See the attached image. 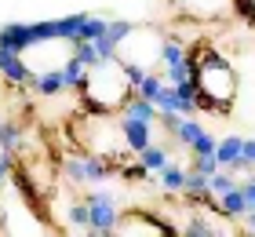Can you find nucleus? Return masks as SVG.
Listing matches in <instances>:
<instances>
[{
  "instance_id": "6",
  "label": "nucleus",
  "mask_w": 255,
  "mask_h": 237,
  "mask_svg": "<svg viewBox=\"0 0 255 237\" xmlns=\"http://www.w3.org/2000/svg\"><path fill=\"white\" fill-rule=\"evenodd\" d=\"M88 234H95V237H106L113 234V227H117V219H121V197L106 186H91L88 194Z\"/></svg>"
},
{
  "instance_id": "5",
  "label": "nucleus",
  "mask_w": 255,
  "mask_h": 237,
  "mask_svg": "<svg viewBox=\"0 0 255 237\" xmlns=\"http://www.w3.org/2000/svg\"><path fill=\"white\" fill-rule=\"evenodd\" d=\"M160 40H164V33H160V29L138 26V22H135V29L117 44V58H121L124 66L157 69V66H160Z\"/></svg>"
},
{
  "instance_id": "1",
  "label": "nucleus",
  "mask_w": 255,
  "mask_h": 237,
  "mask_svg": "<svg viewBox=\"0 0 255 237\" xmlns=\"http://www.w3.org/2000/svg\"><path fill=\"white\" fill-rule=\"evenodd\" d=\"M131 95H135V88H131V77H128V66L113 55V58H99L95 66H88V77L80 84L77 99L84 110L117 113Z\"/></svg>"
},
{
  "instance_id": "17",
  "label": "nucleus",
  "mask_w": 255,
  "mask_h": 237,
  "mask_svg": "<svg viewBox=\"0 0 255 237\" xmlns=\"http://www.w3.org/2000/svg\"><path fill=\"white\" fill-rule=\"evenodd\" d=\"M153 106H157V113H179V91L168 84H160V91L153 95Z\"/></svg>"
},
{
  "instance_id": "14",
  "label": "nucleus",
  "mask_w": 255,
  "mask_h": 237,
  "mask_svg": "<svg viewBox=\"0 0 255 237\" xmlns=\"http://www.w3.org/2000/svg\"><path fill=\"white\" fill-rule=\"evenodd\" d=\"M182 183H186V164L171 157V161L164 164V168L157 172V186L164 190V194H171V197H179V194H182Z\"/></svg>"
},
{
  "instance_id": "2",
  "label": "nucleus",
  "mask_w": 255,
  "mask_h": 237,
  "mask_svg": "<svg viewBox=\"0 0 255 237\" xmlns=\"http://www.w3.org/2000/svg\"><path fill=\"white\" fill-rule=\"evenodd\" d=\"M193 84L201 91V110L230 113V106L237 99V73L223 58V51H215V47H197Z\"/></svg>"
},
{
  "instance_id": "15",
  "label": "nucleus",
  "mask_w": 255,
  "mask_h": 237,
  "mask_svg": "<svg viewBox=\"0 0 255 237\" xmlns=\"http://www.w3.org/2000/svg\"><path fill=\"white\" fill-rule=\"evenodd\" d=\"M241 139L245 135H237V132H230L215 142V161H219V168H237V161H241Z\"/></svg>"
},
{
  "instance_id": "4",
  "label": "nucleus",
  "mask_w": 255,
  "mask_h": 237,
  "mask_svg": "<svg viewBox=\"0 0 255 237\" xmlns=\"http://www.w3.org/2000/svg\"><path fill=\"white\" fill-rule=\"evenodd\" d=\"M59 172H62L66 186H73V190L106 186V183L117 179V164L102 161V157H95V153H88V150H69L62 157V164H59Z\"/></svg>"
},
{
  "instance_id": "20",
  "label": "nucleus",
  "mask_w": 255,
  "mask_h": 237,
  "mask_svg": "<svg viewBox=\"0 0 255 237\" xmlns=\"http://www.w3.org/2000/svg\"><path fill=\"white\" fill-rule=\"evenodd\" d=\"M234 7H237V15L248 22V26H255V0H234Z\"/></svg>"
},
{
  "instance_id": "11",
  "label": "nucleus",
  "mask_w": 255,
  "mask_h": 237,
  "mask_svg": "<svg viewBox=\"0 0 255 237\" xmlns=\"http://www.w3.org/2000/svg\"><path fill=\"white\" fill-rule=\"evenodd\" d=\"M29 91L40 95V99H59V95H69L62 84V66L59 69H37L29 80Z\"/></svg>"
},
{
  "instance_id": "22",
  "label": "nucleus",
  "mask_w": 255,
  "mask_h": 237,
  "mask_svg": "<svg viewBox=\"0 0 255 237\" xmlns=\"http://www.w3.org/2000/svg\"><path fill=\"white\" fill-rule=\"evenodd\" d=\"M0 124H4V113H0Z\"/></svg>"
},
{
  "instance_id": "18",
  "label": "nucleus",
  "mask_w": 255,
  "mask_h": 237,
  "mask_svg": "<svg viewBox=\"0 0 255 237\" xmlns=\"http://www.w3.org/2000/svg\"><path fill=\"white\" fill-rule=\"evenodd\" d=\"M215 142H219V135H212V132H204L201 139L190 146V157H201V153H215Z\"/></svg>"
},
{
  "instance_id": "9",
  "label": "nucleus",
  "mask_w": 255,
  "mask_h": 237,
  "mask_svg": "<svg viewBox=\"0 0 255 237\" xmlns=\"http://www.w3.org/2000/svg\"><path fill=\"white\" fill-rule=\"evenodd\" d=\"M0 77L7 80L11 88H29V80H33V69L26 66V58H22L18 51H11V47L0 44Z\"/></svg>"
},
{
  "instance_id": "7",
  "label": "nucleus",
  "mask_w": 255,
  "mask_h": 237,
  "mask_svg": "<svg viewBox=\"0 0 255 237\" xmlns=\"http://www.w3.org/2000/svg\"><path fill=\"white\" fill-rule=\"evenodd\" d=\"M113 234H149V237H164V234H171V227H168L160 216H153V212H121Z\"/></svg>"
},
{
  "instance_id": "8",
  "label": "nucleus",
  "mask_w": 255,
  "mask_h": 237,
  "mask_svg": "<svg viewBox=\"0 0 255 237\" xmlns=\"http://www.w3.org/2000/svg\"><path fill=\"white\" fill-rule=\"evenodd\" d=\"M59 197H62V216L55 223L69 234H88V201H84V194L73 197V186H69V194H59Z\"/></svg>"
},
{
  "instance_id": "13",
  "label": "nucleus",
  "mask_w": 255,
  "mask_h": 237,
  "mask_svg": "<svg viewBox=\"0 0 255 237\" xmlns=\"http://www.w3.org/2000/svg\"><path fill=\"white\" fill-rule=\"evenodd\" d=\"M0 44L22 55L26 47H33V22H4L0 26Z\"/></svg>"
},
{
  "instance_id": "19",
  "label": "nucleus",
  "mask_w": 255,
  "mask_h": 237,
  "mask_svg": "<svg viewBox=\"0 0 255 237\" xmlns=\"http://www.w3.org/2000/svg\"><path fill=\"white\" fill-rule=\"evenodd\" d=\"M11 172H15V153L0 150V186H7V179H11Z\"/></svg>"
},
{
  "instance_id": "16",
  "label": "nucleus",
  "mask_w": 255,
  "mask_h": 237,
  "mask_svg": "<svg viewBox=\"0 0 255 237\" xmlns=\"http://www.w3.org/2000/svg\"><path fill=\"white\" fill-rule=\"evenodd\" d=\"M84 77H88V66L80 62V58L69 55L66 62H62V84H66V91H69V95H77L80 84H84Z\"/></svg>"
},
{
  "instance_id": "10",
  "label": "nucleus",
  "mask_w": 255,
  "mask_h": 237,
  "mask_svg": "<svg viewBox=\"0 0 255 237\" xmlns=\"http://www.w3.org/2000/svg\"><path fill=\"white\" fill-rule=\"evenodd\" d=\"M117 117H121V132H124V142H128L131 153H138L142 146L153 142L157 124H146V121H138V117H128V113H117Z\"/></svg>"
},
{
  "instance_id": "3",
  "label": "nucleus",
  "mask_w": 255,
  "mask_h": 237,
  "mask_svg": "<svg viewBox=\"0 0 255 237\" xmlns=\"http://www.w3.org/2000/svg\"><path fill=\"white\" fill-rule=\"evenodd\" d=\"M73 135L80 142V150L95 153V157L110 161V164H128L135 157L124 142V132H121V117L117 113H95V110H80V117L73 121Z\"/></svg>"
},
{
  "instance_id": "12",
  "label": "nucleus",
  "mask_w": 255,
  "mask_h": 237,
  "mask_svg": "<svg viewBox=\"0 0 255 237\" xmlns=\"http://www.w3.org/2000/svg\"><path fill=\"white\" fill-rule=\"evenodd\" d=\"M171 157H175V146H171V142L164 146V142H157V139L149 142V146H142V150L135 153V161L146 168V175H157V172L164 168V164H168Z\"/></svg>"
},
{
  "instance_id": "21",
  "label": "nucleus",
  "mask_w": 255,
  "mask_h": 237,
  "mask_svg": "<svg viewBox=\"0 0 255 237\" xmlns=\"http://www.w3.org/2000/svg\"><path fill=\"white\" fill-rule=\"evenodd\" d=\"M237 223H245V234H255V208H248Z\"/></svg>"
}]
</instances>
